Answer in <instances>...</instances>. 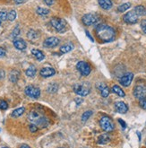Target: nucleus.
<instances>
[{"instance_id": "79ce46f5", "label": "nucleus", "mask_w": 146, "mask_h": 148, "mask_svg": "<svg viewBox=\"0 0 146 148\" xmlns=\"http://www.w3.org/2000/svg\"><path fill=\"white\" fill-rule=\"evenodd\" d=\"M20 148H30V146H28L27 145H23Z\"/></svg>"}, {"instance_id": "c9c22d12", "label": "nucleus", "mask_w": 146, "mask_h": 148, "mask_svg": "<svg viewBox=\"0 0 146 148\" xmlns=\"http://www.w3.org/2000/svg\"><path fill=\"white\" fill-rule=\"evenodd\" d=\"M20 33V30H19V28H15L14 29V32H13V37H16L18 34Z\"/></svg>"}, {"instance_id": "b1692460", "label": "nucleus", "mask_w": 146, "mask_h": 148, "mask_svg": "<svg viewBox=\"0 0 146 148\" xmlns=\"http://www.w3.org/2000/svg\"><path fill=\"white\" fill-rule=\"evenodd\" d=\"M24 110H25V109L23 107H21V108H18V109L14 110L12 112V117H14V118H18V117L22 116L23 113H24Z\"/></svg>"}, {"instance_id": "cd10ccee", "label": "nucleus", "mask_w": 146, "mask_h": 148, "mask_svg": "<svg viewBox=\"0 0 146 148\" xmlns=\"http://www.w3.org/2000/svg\"><path fill=\"white\" fill-rule=\"evenodd\" d=\"M27 36H28V38H29L31 40H36V39L38 38V33H37L35 31L31 30V31L28 32Z\"/></svg>"}, {"instance_id": "a19ab883", "label": "nucleus", "mask_w": 146, "mask_h": 148, "mask_svg": "<svg viewBox=\"0 0 146 148\" xmlns=\"http://www.w3.org/2000/svg\"><path fill=\"white\" fill-rule=\"evenodd\" d=\"M86 35H87V36L89 37V39H90V40H91V41H93V39H92L91 35V34L89 33V32H88V31H86Z\"/></svg>"}, {"instance_id": "4468645a", "label": "nucleus", "mask_w": 146, "mask_h": 148, "mask_svg": "<svg viewBox=\"0 0 146 148\" xmlns=\"http://www.w3.org/2000/svg\"><path fill=\"white\" fill-rule=\"evenodd\" d=\"M40 74L41 76H43V77H50V76H53L56 74V71H55V69L52 67L46 66V67H43L41 69Z\"/></svg>"}, {"instance_id": "412c9836", "label": "nucleus", "mask_w": 146, "mask_h": 148, "mask_svg": "<svg viewBox=\"0 0 146 148\" xmlns=\"http://www.w3.org/2000/svg\"><path fill=\"white\" fill-rule=\"evenodd\" d=\"M36 67L34 66H30L27 69H26V71H25V74H26L27 76L29 77H33L34 75H36Z\"/></svg>"}, {"instance_id": "2f4dec72", "label": "nucleus", "mask_w": 146, "mask_h": 148, "mask_svg": "<svg viewBox=\"0 0 146 148\" xmlns=\"http://www.w3.org/2000/svg\"><path fill=\"white\" fill-rule=\"evenodd\" d=\"M0 20H1V21L7 20V13L5 11H1V12H0Z\"/></svg>"}, {"instance_id": "9b49d317", "label": "nucleus", "mask_w": 146, "mask_h": 148, "mask_svg": "<svg viewBox=\"0 0 146 148\" xmlns=\"http://www.w3.org/2000/svg\"><path fill=\"white\" fill-rule=\"evenodd\" d=\"M133 78H134V75L132 73H126L120 78V84L125 87L129 86L133 81Z\"/></svg>"}, {"instance_id": "6e6552de", "label": "nucleus", "mask_w": 146, "mask_h": 148, "mask_svg": "<svg viewBox=\"0 0 146 148\" xmlns=\"http://www.w3.org/2000/svg\"><path fill=\"white\" fill-rule=\"evenodd\" d=\"M76 67H77V69L79 70V72L82 74V75L87 76V75H89L90 73H91V66H90V65H89L87 62L80 61V62L77 63Z\"/></svg>"}, {"instance_id": "39448f33", "label": "nucleus", "mask_w": 146, "mask_h": 148, "mask_svg": "<svg viewBox=\"0 0 146 148\" xmlns=\"http://www.w3.org/2000/svg\"><path fill=\"white\" fill-rule=\"evenodd\" d=\"M83 23L86 26H90L92 24H95L99 21V15L95 13H90L86 14L83 16Z\"/></svg>"}, {"instance_id": "58836bf2", "label": "nucleus", "mask_w": 146, "mask_h": 148, "mask_svg": "<svg viewBox=\"0 0 146 148\" xmlns=\"http://www.w3.org/2000/svg\"><path fill=\"white\" fill-rule=\"evenodd\" d=\"M118 122L121 124V126H122V127L123 128H126V122L124 120H122V119H118Z\"/></svg>"}, {"instance_id": "f03ea898", "label": "nucleus", "mask_w": 146, "mask_h": 148, "mask_svg": "<svg viewBox=\"0 0 146 148\" xmlns=\"http://www.w3.org/2000/svg\"><path fill=\"white\" fill-rule=\"evenodd\" d=\"M28 119L34 125L40 127H47L49 125V120L41 111L38 110H32L28 115Z\"/></svg>"}, {"instance_id": "f8f14e48", "label": "nucleus", "mask_w": 146, "mask_h": 148, "mask_svg": "<svg viewBox=\"0 0 146 148\" xmlns=\"http://www.w3.org/2000/svg\"><path fill=\"white\" fill-rule=\"evenodd\" d=\"M59 39L57 37H49L46 39L43 42V46L46 48H54L58 45Z\"/></svg>"}, {"instance_id": "37998d69", "label": "nucleus", "mask_w": 146, "mask_h": 148, "mask_svg": "<svg viewBox=\"0 0 146 148\" xmlns=\"http://www.w3.org/2000/svg\"><path fill=\"white\" fill-rule=\"evenodd\" d=\"M0 24H1V20H0Z\"/></svg>"}, {"instance_id": "e433bc0d", "label": "nucleus", "mask_w": 146, "mask_h": 148, "mask_svg": "<svg viewBox=\"0 0 146 148\" xmlns=\"http://www.w3.org/2000/svg\"><path fill=\"white\" fill-rule=\"evenodd\" d=\"M44 1L48 5H52L55 3V0H44Z\"/></svg>"}, {"instance_id": "72a5a7b5", "label": "nucleus", "mask_w": 146, "mask_h": 148, "mask_svg": "<svg viewBox=\"0 0 146 148\" xmlns=\"http://www.w3.org/2000/svg\"><path fill=\"white\" fill-rule=\"evenodd\" d=\"M29 128H30V131L32 132V133L37 132V130H38V127L36 125H34V124H31L30 127H29Z\"/></svg>"}, {"instance_id": "5701e85b", "label": "nucleus", "mask_w": 146, "mask_h": 148, "mask_svg": "<svg viewBox=\"0 0 146 148\" xmlns=\"http://www.w3.org/2000/svg\"><path fill=\"white\" fill-rule=\"evenodd\" d=\"M73 49H74V46L72 43H68V44H65L60 48V51H61L62 53H68V52H70Z\"/></svg>"}, {"instance_id": "1a4fd4ad", "label": "nucleus", "mask_w": 146, "mask_h": 148, "mask_svg": "<svg viewBox=\"0 0 146 148\" xmlns=\"http://www.w3.org/2000/svg\"><path fill=\"white\" fill-rule=\"evenodd\" d=\"M123 19L124 22L128 24H134L138 21V15L134 13V11H130L124 15Z\"/></svg>"}, {"instance_id": "f3484780", "label": "nucleus", "mask_w": 146, "mask_h": 148, "mask_svg": "<svg viewBox=\"0 0 146 148\" xmlns=\"http://www.w3.org/2000/svg\"><path fill=\"white\" fill-rule=\"evenodd\" d=\"M99 5L104 10H108L112 7V2L111 0H98Z\"/></svg>"}, {"instance_id": "9d476101", "label": "nucleus", "mask_w": 146, "mask_h": 148, "mask_svg": "<svg viewBox=\"0 0 146 148\" xmlns=\"http://www.w3.org/2000/svg\"><path fill=\"white\" fill-rule=\"evenodd\" d=\"M134 95L137 99H143L146 98V87L143 85H137L134 89Z\"/></svg>"}, {"instance_id": "a18cd8bd", "label": "nucleus", "mask_w": 146, "mask_h": 148, "mask_svg": "<svg viewBox=\"0 0 146 148\" xmlns=\"http://www.w3.org/2000/svg\"><path fill=\"white\" fill-rule=\"evenodd\" d=\"M145 124H146V123H145Z\"/></svg>"}, {"instance_id": "dca6fc26", "label": "nucleus", "mask_w": 146, "mask_h": 148, "mask_svg": "<svg viewBox=\"0 0 146 148\" xmlns=\"http://www.w3.org/2000/svg\"><path fill=\"white\" fill-rule=\"evenodd\" d=\"M14 46L19 50H23L26 49L27 45H26V42H25L23 39H18L16 38L14 40Z\"/></svg>"}, {"instance_id": "4be33fe9", "label": "nucleus", "mask_w": 146, "mask_h": 148, "mask_svg": "<svg viewBox=\"0 0 146 148\" xmlns=\"http://www.w3.org/2000/svg\"><path fill=\"white\" fill-rule=\"evenodd\" d=\"M112 91H113V92H115L116 94H117L118 96H120V97H125L126 96L125 92L121 88H120L118 85H114L112 87Z\"/></svg>"}, {"instance_id": "ddd939ff", "label": "nucleus", "mask_w": 146, "mask_h": 148, "mask_svg": "<svg viewBox=\"0 0 146 148\" xmlns=\"http://www.w3.org/2000/svg\"><path fill=\"white\" fill-rule=\"evenodd\" d=\"M97 88L99 89L100 94H101V96L102 97H108V94H109V88L108 87V85L104 83H98L97 84Z\"/></svg>"}, {"instance_id": "2eb2a0df", "label": "nucleus", "mask_w": 146, "mask_h": 148, "mask_svg": "<svg viewBox=\"0 0 146 148\" xmlns=\"http://www.w3.org/2000/svg\"><path fill=\"white\" fill-rule=\"evenodd\" d=\"M115 109L117 112L119 113H122V114H124V113H126L127 110H128V107L127 105L123 102V101H117L115 103Z\"/></svg>"}, {"instance_id": "aec40b11", "label": "nucleus", "mask_w": 146, "mask_h": 148, "mask_svg": "<svg viewBox=\"0 0 146 148\" xmlns=\"http://www.w3.org/2000/svg\"><path fill=\"white\" fill-rule=\"evenodd\" d=\"M134 13L137 15H141V16L145 15L146 14V8L143 5H137L134 8Z\"/></svg>"}, {"instance_id": "c85d7f7f", "label": "nucleus", "mask_w": 146, "mask_h": 148, "mask_svg": "<svg viewBox=\"0 0 146 148\" xmlns=\"http://www.w3.org/2000/svg\"><path fill=\"white\" fill-rule=\"evenodd\" d=\"M92 115V111L91 110H86L85 112H83V114L82 115V120L83 121H86L88 120V119Z\"/></svg>"}, {"instance_id": "7c9ffc66", "label": "nucleus", "mask_w": 146, "mask_h": 148, "mask_svg": "<svg viewBox=\"0 0 146 148\" xmlns=\"http://www.w3.org/2000/svg\"><path fill=\"white\" fill-rule=\"evenodd\" d=\"M8 108V104L5 101H0V110H5Z\"/></svg>"}, {"instance_id": "a211bd4d", "label": "nucleus", "mask_w": 146, "mask_h": 148, "mask_svg": "<svg viewBox=\"0 0 146 148\" xmlns=\"http://www.w3.org/2000/svg\"><path fill=\"white\" fill-rule=\"evenodd\" d=\"M31 54L35 57L39 61H42L44 58H45V56H44V54L42 53V51H40V50H39V49H33L32 50H31Z\"/></svg>"}, {"instance_id": "393cba45", "label": "nucleus", "mask_w": 146, "mask_h": 148, "mask_svg": "<svg viewBox=\"0 0 146 148\" xmlns=\"http://www.w3.org/2000/svg\"><path fill=\"white\" fill-rule=\"evenodd\" d=\"M130 6H131V4L130 3H125V4L121 5H119L118 8H117V10H118V12L122 13V12H125V11L129 9Z\"/></svg>"}, {"instance_id": "6ab92c4d", "label": "nucleus", "mask_w": 146, "mask_h": 148, "mask_svg": "<svg viewBox=\"0 0 146 148\" xmlns=\"http://www.w3.org/2000/svg\"><path fill=\"white\" fill-rule=\"evenodd\" d=\"M110 141V138L107 134H103L101 136H100V137L98 138V143L100 145H106Z\"/></svg>"}, {"instance_id": "bb28decb", "label": "nucleus", "mask_w": 146, "mask_h": 148, "mask_svg": "<svg viewBox=\"0 0 146 148\" xmlns=\"http://www.w3.org/2000/svg\"><path fill=\"white\" fill-rule=\"evenodd\" d=\"M19 78V73L17 71H12L10 74V80L14 83H15Z\"/></svg>"}, {"instance_id": "7ed1b4c3", "label": "nucleus", "mask_w": 146, "mask_h": 148, "mask_svg": "<svg viewBox=\"0 0 146 148\" xmlns=\"http://www.w3.org/2000/svg\"><path fill=\"white\" fill-rule=\"evenodd\" d=\"M74 91L80 96H87L91 92V85L86 82L77 83L74 85Z\"/></svg>"}, {"instance_id": "0eeeda50", "label": "nucleus", "mask_w": 146, "mask_h": 148, "mask_svg": "<svg viewBox=\"0 0 146 148\" xmlns=\"http://www.w3.org/2000/svg\"><path fill=\"white\" fill-rule=\"evenodd\" d=\"M25 94L27 96L33 98V99H38L40 96V90L36 86H33V85H28L26 86V88L24 90Z\"/></svg>"}, {"instance_id": "473e14b6", "label": "nucleus", "mask_w": 146, "mask_h": 148, "mask_svg": "<svg viewBox=\"0 0 146 148\" xmlns=\"http://www.w3.org/2000/svg\"><path fill=\"white\" fill-rule=\"evenodd\" d=\"M139 105L142 109L143 110H146V98H143V99H141L140 101H139Z\"/></svg>"}, {"instance_id": "f257e3e1", "label": "nucleus", "mask_w": 146, "mask_h": 148, "mask_svg": "<svg viewBox=\"0 0 146 148\" xmlns=\"http://www.w3.org/2000/svg\"><path fill=\"white\" fill-rule=\"evenodd\" d=\"M96 34L98 38L103 42H109L115 39V30L107 24H99L96 27Z\"/></svg>"}, {"instance_id": "20e7f679", "label": "nucleus", "mask_w": 146, "mask_h": 148, "mask_svg": "<svg viewBox=\"0 0 146 148\" xmlns=\"http://www.w3.org/2000/svg\"><path fill=\"white\" fill-rule=\"evenodd\" d=\"M50 23L58 32H63L66 27L65 20H64L62 18H58V17H54V18H52Z\"/></svg>"}, {"instance_id": "c756f323", "label": "nucleus", "mask_w": 146, "mask_h": 148, "mask_svg": "<svg viewBox=\"0 0 146 148\" xmlns=\"http://www.w3.org/2000/svg\"><path fill=\"white\" fill-rule=\"evenodd\" d=\"M16 18V12L14 10H11L9 13H7V19L9 21H14Z\"/></svg>"}, {"instance_id": "a878e982", "label": "nucleus", "mask_w": 146, "mask_h": 148, "mask_svg": "<svg viewBox=\"0 0 146 148\" xmlns=\"http://www.w3.org/2000/svg\"><path fill=\"white\" fill-rule=\"evenodd\" d=\"M37 14H40V15H42V16H45V15H48L49 14V11L46 8H43V7H38L37 8Z\"/></svg>"}, {"instance_id": "423d86ee", "label": "nucleus", "mask_w": 146, "mask_h": 148, "mask_svg": "<svg viewBox=\"0 0 146 148\" xmlns=\"http://www.w3.org/2000/svg\"><path fill=\"white\" fill-rule=\"evenodd\" d=\"M100 125L101 128L105 132H111L114 129V124L108 117H103L100 121Z\"/></svg>"}, {"instance_id": "c03bdc74", "label": "nucleus", "mask_w": 146, "mask_h": 148, "mask_svg": "<svg viewBox=\"0 0 146 148\" xmlns=\"http://www.w3.org/2000/svg\"><path fill=\"white\" fill-rule=\"evenodd\" d=\"M3 148H7V147H3Z\"/></svg>"}, {"instance_id": "ea45409f", "label": "nucleus", "mask_w": 146, "mask_h": 148, "mask_svg": "<svg viewBox=\"0 0 146 148\" xmlns=\"http://www.w3.org/2000/svg\"><path fill=\"white\" fill-rule=\"evenodd\" d=\"M14 1L15 2V4H23L25 0H14Z\"/></svg>"}, {"instance_id": "f704fd0d", "label": "nucleus", "mask_w": 146, "mask_h": 148, "mask_svg": "<svg viewBox=\"0 0 146 148\" xmlns=\"http://www.w3.org/2000/svg\"><path fill=\"white\" fill-rule=\"evenodd\" d=\"M141 27H142V30L143 31V32L146 33V19H144L141 22Z\"/></svg>"}, {"instance_id": "4c0bfd02", "label": "nucleus", "mask_w": 146, "mask_h": 148, "mask_svg": "<svg viewBox=\"0 0 146 148\" xmlns=\"http://www.w3.org/2000/svg\"><path fill=\"white\" fill-rule=\"evenodd\" d=\"M5 56V50L2 48H0V58H3Z\"/></svg>"}]
</instances>
